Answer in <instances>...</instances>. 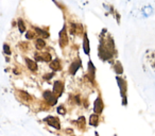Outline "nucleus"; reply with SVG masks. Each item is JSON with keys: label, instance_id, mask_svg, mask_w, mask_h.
<instances>
[{"label": "nucleus", "instance_id": "1", "mask_svg": "<svg viewBox=\"0 0 155 136\" xmlns=\"http://www.w3.org/2000/svg\"><path fill=\"white\" fill-rule=\"evenodd\" d=\"M117 82H118V86L120 88L121 97H122V104L123 105H127V97H125V93H127V82L125 80H123L120 77H117L116 78Z\"/></svg>", "mask_w": 155, "mask_h": 136}, {"label": "nucleus", "instance_id": "2", "mask_svg": "<svg viewBox=\"0 0 155 136\" xmlns=\"http://www.w3.org/2000/svg\"><path fill=\"white\" fill-rule=\"evenodd\" d=\"M44 99L46 100V101L48 102V103L50 104V105H54V104H56V101H58V97H56L55 95H54L52 91H45L44 93Z\"/></svg>", "mask_w": 155, "mask_h": 136}, {"label": "nucleus", "instance_id": "3", "mask_svg": "<svg viewBox=\"0 0 155 136\" xmlns=\"http://www.w3.org/2000/svg\"><path fill=\"white\" fill-rule=\"evenodd\" d=\"M45 121L50 125V127H53L54 129L56 130H60L61 129V123H60V120L58 118L53 116H48L45 118Z\"/></svg>", "mask_w": 155, "mask_h": 136}, {"label": "nucleus", "instance_id": "4", "mask_svg": "<svg viewBox=\"0 0 155 136\" xmlns=\"http://www.w3.org/2000/svg\"><path fill=\"white\" fill-rule=\"evenodd\" d=\"M68 44V36H67L66 27H63V29L60 31V45L61 47H65Z\"/></svg>", "mask_w": 155, "mask_h": 136}, {"label": "nucleus", "instance_id": "5", "mask_svg": "<svg viewBox=\"0 0 155 136\" xmlns=\"http://www.w3.org/2000/svg\"><path fill=\"white\" fill-rule=\"evenodd\" d=\"M63 91H64V84H63L62 81H56L53 85V94H55L56 97H60L62 95Z\"/></svg>", "mask_w": 155, "mask_h": 136}, {"label": "nucleus", "instance_id": "6", "mask_svg": "<svg viewBox=\"0 0 155 136\" xmlns=\"http://www.w3.org/2000/svg\"><path fill=\"white\" fill-rule=\"evenodd\" d=\"M94 111H95L96 114H101L102 111H103V102H102L101 98H97L94 103Z\"/></svg>", "mask_w": 155, "mask_h": 136}, {"label": "nucleus", "instance_id": "7", "mask_svg": "<svg viewBox=\"0 0 155 136\" xmlns=\"http://www.w3.org/2000/svg\"><path fill=\"white\" fill-rule=\"evenodd\" d=\"M35 60L36 61H46V62H50L52 60L51 54L49 52H43V53H36L35 54Z\"/></svg>", "mask_w": 155, "mask_h": 136}, {"label": "nucleus", "instance_id": "8", "mask_svg": "<svg viewBox=\"0 0 155 136\" xmlns=\"http://www.w3.org/2000/svg\"><path fill=\"white\" fill-rule=\"evenodd\" d=\"M81 67V61L78 60L77 62L72 63L70 66V68H69V72H70V75H75V72L78 71V69Z\"/></svg>", "mask_w": 155, "mask_h": 136}, {"label": "nucleus", "instance_id": "9", "mask_svg": "<svg viewBox=\"0 0 155 136\" xmlns=\"http://www.w3.org/2000/svg\"><path fill=\"white\" fill-rule=\"evenodd\" d=\"M83 50H84V53L88 55L89 54V41H88V37H87V34L84 33V39H83Z\"/></svg>", "mask_w": 155, "mask_h": 136}, {"label": "nucleus", "instance_id": "10", "mask_svg": "<svg viewBox=\"0 0 155 136\" xmlns=\"http://www.w3.org/2000/svg\"><path fill=\"white\" fill-rule=\"evenodd\" d=\"M153 13H154V9L152 8V5H146V7L142 8V15L144 17H149Z\"/></svg>", "mask_w": 155, "mask_h": 136}, {"label": "nucleus", "instance_id": "11", "mask_svg": "<svg viewBox=\"0 0 155 136\" xmlns=\"http://www.w3.org/2000/svg\"><path fill=\"white\" fill-rule=\"evenodd\" d=\"M25 61H26V64H27V66H28L29 69L32 70V71H36L37 70V64L34 62V61L30 60V58H25Z\"/></svg>", "mask_w": 155, "mask_h": 136}, {"label": "nucleus", "instance_id": "12", "mask_svg": "<svg viewBox=\"0 0 155 136\" xmlns=\"http://www.w3.org/2000/svg\"><path fill=\"white\" fill-rule=\"evenodd\" d=\"M50 67L51 69L54 70V71H58V70L62 69V66H61V62L58 60H54L50 63Z\"/></svg>", "mask_w": 155, "mask_h": 136}, {"label": "nucleus", "instance_id": "13", "mask_svg": "<svg viewBox=\"0 0 155 136\" xmlns=\"http://www.w3.org/2000/svg\"><path fill=\"white\" fill-rule=\"evenodd\" d=\"M89 123H91L93 127H97L99 124V116L97 114H93L89 118Z\"/></svg>", "mask_w": 155, "mask_h": 136}, {"label": "nucleus", "instance_id": "14", "mask_svg": "<svg viewBox=\"0 0 155 136\" xmlns=\"http://www.w3.org/2000/svg\"><path fill=\"white\" fill-rule=\"evenodd\" d=\"M45 46H46V43L43 38H38L36 41H35V47H36L38 50H41L43 48H45Z\"/></svg>", "mask_w": 155, "mask_h": 136}, {"label": "nucleus", "instance_id": "15", "mask_svg": "<svg viewBox=\"0 0 155 136\" xmlns=\"http://www.w3.org/2000/svg\"><path fill=\"white\" fill-rule=\"evenodd\" d=\"M18 95L21 97L22 101H30L31 100V96L28 93H26V91H18Z\"/></svg>", "mask_w": 155, "mask_h": 136}, {"label": "nucleus", "instance_id": "16", "mask_svg": "<svg viewBox=\"0 0 155 136\" xmlns=\"http://www.w3.org/2000/svg\"><path fill=\"white\" fill-rule=\"evenodd\" d=\"M114 69H115V71H116L117 75H121V74H122V72H123V68H122V65H121L120 62H117L116 64H115Z\"/></svg>", "mask_w": 155, "mask_h": 136}, {"label": "nucleus", "instance_id": "17", "mask_svg": "<svg viewBox=\"0 0 155 136\" xmlns=\"http://www.w3.org/2000/svg\"><path fill=\"white\" fill-rule=\"evenodd\" d=\"M35 32H37V34L41 35V36H43V37H45V38L49 37V33H48L47 31L41 30V29H39V28H35Z\"/></svg>", "mask_w": 155, "mask_h": 136}, {"label": "nucleus", "instance_id": "18", "mask_svg": "<svg viewBox=\"0 0 155 136\" xmlns=\"http://www.w3.org/2000/svg\"><path fill=\"white\" fill-rule=\"evenodd\" d=\"M88 69H89V76L93 77V79H94V76H95V66H94V64L91 63V61L88 62Z\"/></svg>", "mask_w": 155, "mask_h": 136}, {"label": "nucleus", "instance_id": "19", "mask_svg": "<svg viewBox=\"0 0 155 136\" xmlns=\"http://www.w3.org/2000/svg\"><path fill=\"white\" fill-rule=\"evenodd\" d=\"M77 124L79 125L80 129H83V127H85V118L84 117H80L79 120H77Z\"/></svg>", "mask_w": 155, "mask_h": 136}, {"label": "nucleus", "instance_id": "20", "mask_svg": "<svg viewBox=\"0 0 155 136\" xmlns=\"http://www.w3.org/2000/svg\"><path fill=\"white\" fill-rule=\"evenodd\" d=\"M18 29H19V32L20 33H24L25 32V24H24V22H22L21 19H19L18 20Z\"/></svg>", "mask_w": 155, "mask_h": 136}, {"label": "nucleus", "instance_id": "21", "mask_svg": "<svg viewBox=\"0 0 155 136\" xmlns=\"http://www.w3.org/2000/svg\"><path fill=\"white\" fill-rule=\"evenodd\" d=\"M58 113L60 115H65V114H66V110H65V108L63 105H60L58 108Z\"/></svg>", "mask_w": 155, "mask_h": 136}, {"label": "nucleus", "instance_id": "22", "mask_svg": "<svg viewBox=\"0 0 155 136\" xmlns=\"http://www.w3.org/2000/svg\"><path fill=\"white\" fill-rule=\"evenodd\" d=\"M3 49H5V53H7V54H11V50H10V47L8 45H5L3 46Z\"/></svg>", "mask_w": 155, "mask_h": 136}, {"label": "nucleus", "instance_id": "23", "mask_svg": "<svg viewBox=\"0 0 155 136\" xmlns=\"http://www.w3.org/2000/svg\"><path fill=\"white\" fill-rule=\"evenodd\" d=\"M26 37H27L28 39L33 38V37H34V33H33V32H28V33L26 34Z\"/></svg>", "mask_w": 155, "mask_h": 136}, {"label": "nucleus", "instance_id": "24", "mask_svg": "<svg viewBox=\"0 0 155 136\" xmlns=\"http://www.w3.org/2000/svg\"><path fill=\"white\" fill-rule=\"evenodd\" d=\"M52 77H53V74H50V75H46V76L44 77V78H45L46 80H48V79H51Z\"/></svg>", "mask_w": 155, "mask_h": 136}]
</instances>
